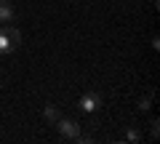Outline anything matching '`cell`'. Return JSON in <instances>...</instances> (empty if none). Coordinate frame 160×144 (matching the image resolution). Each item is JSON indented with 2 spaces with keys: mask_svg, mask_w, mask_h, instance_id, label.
Segmentation results:
<instances>
[{
  "mask_svg": "<svg viewBox=\"0 0 160 144\" xmlns=\"http://www.w3.org/2000/svg\"><path fill=\"white\" fill-rule=\"evenodd\" d=\"M78 107L83 112H88V115H93L96 110H102V96H99L96 91H86L83 96L78 99Z\"/></svg>",
  "mask_w": 160,
  "mask_h": 144,
  "instance_id": "obj_3",
  "label": "cell"
},
{
  "mask_svg": "<svg viewBox=\"0 0 160 144\" xmlns=\"http://www.w3.org/2000/svg\"><path fill=\"white\" fill-rule=\"evenodd\" d=\"M149 104H152V96H142V99H139V110L147 112V110H149Z\"/></svg>",
  "mask_w": 160,
  "mask_h": 144,
  "instance_id": "obj_7",
  "label": "cell"
},
{
  "mask_svg": "<svg viewBox=\"0 0 160 144\" xmlns=\"http://www.w3.org/2000/svg\"><path fill=\"white\" fill-rule=\"evenodd\" d=\"M22 43V32L13 24H0V53H13Z\"/></svg>",
  "mask_w": 160,
  "mask_h": 144,
  "instance_id": "obj_1",
  "label": "cell"
},
{
  "mask_svg": "<svg viewBox=\"0 0 160 144\" xmlns=\"http://www.w3.org/2000/svg\"><path fill=\"white\" fill-rule=\"evenodd\" d=\"M126 142H142V133H139V128H126Z\"/></svg>",
  "mask_w": 160,
  "mask_h": 144,
  "instance_id": "obj_6",
  "label": "cell"
},
{
  "mask_svg": "<svg viewBox=\"0 0 160 144\" xmlns=\"http://www.w3.org/2000/svg\"><path fill=\"white\" fill-rule=\"evenodd\" d=\"M43 117H46L48 123H56L59 117H62V115H59V107H56V104H46V110H43Z\"/></svg>",
  "mask_w": 160,
  "mask_h": 144,
  "instance_id": "obj_5",
  "label": "cell"
},
{
  "mask_svg": "<svg viewBox=\"0 0 160 144\" xmlns=\"http://www.w3.org/2000/svg\"><path fill=\"white\" fill-rule=\"evenodd\" d=\"M16 13H13V6L11 3H0V22L3 24H13Z\"/></svg>",
  "mask_w": 160,
  "mask_h": 144,
  "instance_id": "obj_4",
  "label": "cell"
},
{
  "mask_svg": "<svg viewBox=\"0 0 160 144\" xmlns=\"http://www.w3.org/2000/svg\"><path fill=\"white\" fill-rule=\"evenodd\" d=\"M0 3H11V0H0Z\"/></svg>",
  "mask_w": 160,
  "mask_h": 144,
  "instance_id": "obj_8",
  "label": "cell"
},
{
  "mask_svg": "<svg viewBox=\"0 0 160 144\" xmlns=\"http://www.w3.org/2000/svg\"><path fill=\"white\" fill-rule=\"evenodd\" d=\"M53 126H56V131L62 133L64 139H75V142H80V139H83V133H80V126H78L75 120H69V117H59Z\"/></svg>",
  "mask_w": 160,
  "mask_h": 144,
  "instance_id": "obj_2",
  "label": "cell"
}]
</instances>
